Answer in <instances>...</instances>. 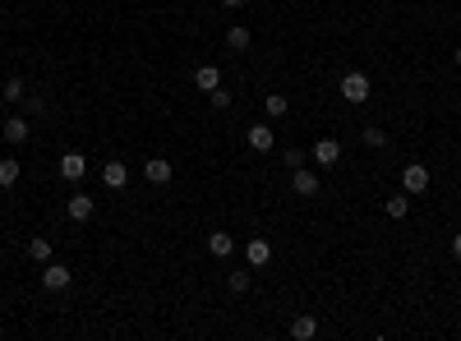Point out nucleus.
<instances>
[{"mask_svg": "<svg viewBox=\"0 0 461 341\" xmlns=\"http://www.w3.org/2000/svg\"><path fill=\"white\" fill-rule=\"evenodd\" d=\"M341 97L351 102V106H360V102H369V78H364L360 69H351V74H341Z\"/></svg>", "mask_w": 461, "mask_h": 341, "instance_id": "1", "label": "nucleus"}, {"mask_svg": "<svg viewBox=\"0 0 461 341\" xmlns=\"http://www.w3.org/2000/svg\"><path fill=\"white\" fill-rule=\"evenodd\" d=\"M401 189H406L411 198H420V194L429 189V166H425V162H411L406 171H401Z\"/></svg>", "mask_w": 461, "mask_h": 341, "instance_id": "2", "label": "nucleus"}, {"mask_svg": "<svg viewBox=\"0 0 461 341\" xmlns=\"http://www.w3.org/2000/svg\"><path fill=\"white\" fill-rule=\"evenodd\" d=\"M291 189H296V194L300 198H314V194H319V176H314V171H309V166H296V171H291Z\"/></svg>", "mask_w": 461, "mask_h": 341, "instance_id": "3", "label": "nucleus"}, {"mask_svg": "<svg viewBox=\"0 0 461 341\" xmlns=\"http://www.w3.org/2000/svg\"><path fill=\"white\" fill-rule=\"evenodd\" d=\"M171 176H176V166L166 162V157H153V162H143V180H148V185H171Z\"/></svg>", "mask_w": 461, "mask_h": 341, "instance_id": "4", "label": "nucleus"}, {"mask_svg": "<svg viewBox=\"0 0 461 341\" xmlns=\"http://www.w3.org/2000/svg\"><path fill=\"white\" fill-rule=\"evenodd\" d=\"M69 281H74V272H69L65 263H46V272H42V291H65Z\"/></svg>", "mask_w": 461, "mask_h": 341, "instance_id": "5", "label": "nucleus"}, {"mask_svg": "<svg viewBox=\"0 0 461 341\" xmlns=\"http://www.w3.org/2000/svg\"><path fill=\"white\" fill-rule=\"evenodd\" d=\"M245 258H249V267H268L273 263V244H268L263 235H254V240L245 244Z\"/></svg>", "mask_w": 461, "mask_h": 341, "instance_id": "6", "label": "nucleus"}, {"mask_svg": "<svg viewBox=\"0 0 461 341\" xmlns=\"http://www.w3.org/2000/svg\"><path fill=\"white\" fill-rule=\"evenodd\" d=\"M102 185H106V189H125V185H130V166H125V162H106V166H102Z\"/></svg>", "mask_w": 461, "mask_h": 341, "instance_id": "7", "label": "nucleus"}, {"mask_svg": "<svg viewBox=\"0 0 461 341\" xmlns=\"http://www.w3.org/2000/svg\"><path fill=\"white\" fill-rule=\"evenodd\" d=\"M65 212H69V217H74V221H88V217H92V212H97V203H92V198H88V194H83V189H78V194H69V203H65Z\"/></svg>", "mask_w": 461, "mask_h": 341, "instance_id": "8", "label": "nucleus"}, {"mask_svg": "<svg viewBox=\"0 0 461 341\" xmlns=\"http://www.w3.org/2000/svg\"><path fill=\"white\" fill-rule=\"evenodd\" d=\"M314 162H319V166H337L341 162V144H337V139H319V144H314Z\"/></svg>", "mask_w": 461, "mask_h": 341, "instance_id": "9", "label": "nucleus"}, {"mask_svg": "<svg viewBox=\"0 0 461 341\" xmlns=\"http://www.w3.org/2000/svg\"><path fill=\"white\" fill-rule=\"evenodd\" d=\"M273 125H249V148L254 153H273Z\"/></svg>", "mask_w": 461, "mask_h": 341, "instance_id": "10", "label": "nucleus"}, {"mask_svg": "<svg viewBox=\"0 0 461 341\" xmlns=\"http://www.w3.org/2000/svg\"><path fill=\"white\" fill-rule=\"evenodd\" d=\"M83 171H88L83 153H65V157H60V176H65V180H83Z\"/></svg>", "mask_w": 461, "mask_h": 341, "instance_id": "11", "label": "nucleus"}, {"mask_svg": "<svg viewBox=\"0 0 461 341\" xmlns=\"http://www.w3.org/2000/svg\"><path fill=\"white\" fill-rule=\"evenodd\" d=\"M291 337H296V341H314V337H319V319H314V314H300V319L291 323Z\"/></svg>", "mask_w": 461, "mask_h": 341, "instance_id": "12", "label": "nucleus"}, {"mask_svg": "<svg viewBox=\"0 0 461 341\" xmlns=\"http://www.w3.org/2000/svg\"><path fill=\"white\" fill-rule=\"evenodd\" d=\"M194 88H203V92L221 88V69H217V65H198V69H194Z\"/></svg>", "mask_w": 461, "mask_h": 341, "instance_id": "13", "label": "nucleus"}, {"mask_svg": "<svg viewBox=\"0 0 461 341\" xmlns=\"http://www.w3.org/2000/svg\"><path fill=\"white\" fill-rule=\"evenodd\" d=\"M23 139H28V120H23V116H10V120H5V144L19 148Z\"/></svg>", "mask_w": 461, "mask_h": 341, "instance_id": "14", "label": "nucleus"}, {"mask_svg": "<svg viewBox=\"0 0 461 341\" xmlns=\"http://www.w3.org/2000/svg\"><path fill=\"white\" fill-rule=\"evenodd\" d=\"M230 249H235V240H230L226 231H212L208 235V253H212V258H230Z\"/></svg>", "mask_w": 461, "mask_h": 341, "instance_id": "15", "label": "nucleus"}, {"mask_svg": "<svg viewBox=\"0 0 461 341\" xmlns=\"http://www.w3.org/2000/svg\"><path fill=\"white\" fill-rule=\"evenodd\" d=\"M383 212H387V217H392V221H401V217H406V212H411V194H406V189H401V194H392V198H387V203H383Z\"/></svg>", "mask_w": 461, "mask_h": 341, "instance_id": "16", "label": "nucleus"}, {"mask_svg": "<svg viewBox=\"0 0 461 341\" xmlns=\"http://www.w3.org/2000/svg\"><path fill=\"white\" fill-rule=\"evenodd\" d=\"M19 176H23V166L14 162V157H5L0 162V189H10V185H19Z\"/></svg>", "mask_w": 461, "mask_h": 341, "instance_id": "17", "label": "nucleus"}, {"mask_svg": "<svg viewBox=\"0 0 461 341\" xmlns=\"http://www.w3.org/2000/svg\"><path fill=\"white\" fill-rule=\"evenodd\" d=\"M249 42H254L249 28H240V23H235V28H226V46H230V51H249Z\"/></svg>", "mask_w": 461, "mask_h": 341, "instance_id": "18", "label": "nucleus"}, {"mask_svg": "<svg viewBox=\"0 0 461 341\" xmlns=\"http://www.w3.org/2000/svg\"><path fill=\"white\" fill-rule=\"evenodd\" d=\"M28 258H37V263H51V240H46V235H33V240H28Z\"/></svg>", "mask_w": 461, "mask_h": 341, "instance_id": "19", "label": "nucleus"}, {"mask_svg": "<svg viewBox=\"0 0 461 341\" xmlns=\"http://www.w3.org/2000/svg\"><path fill=\"white\" fill-rule=\"evenodd\" d=\"M360 139H364V148H387V134L378 130V125H364V130H360Z\"/></svg>", "mask_w": 461, "mask_h": 341, "instance_id": "20", "label": "nucleus"}, {"mask_svg": "<svg viewBox=\"0 0 461 341\" xmlns=\"http://www.w3.org/2000/svg\"><path fill=\"white\" fill-rule=\"evenodd\" d=\"M286 111H291V102H286L282 92H268V116H273V120H282Z\"/></svg>", "mask_w": 461, "mask_h": 341, "instance_id": "21", "label": "nucleus"}, {"mask_svg": "<svg viewBox=\"0 0 461 341\" xmlns=\"http://www.w3.org/2000/svg\"><path fill=\"white\" fill-rule=\"evenodd\" d=\"M0 92H5V102H23V97H28V88H23V78H10V83H5Z\"/></svg>", "mask_w": 461, "mask_h": 341, "instance_id": "22", "label": "nucleus"}, {"mask_svg": "<svg viewBox=\"0 0 461 341\" xmlns=\"http://www.w3.org/2000/svg\"><path fill=\"white\" fill-rule=\"evenodd\" d=\"M249 281H254L249 272H230V295H245V291H249Z\"/></svg>", "mask_w": 461, "mask_h": 341, "instance_id": "23", "label": "nucleus"}, {"mask_svg": "<svg viewBox=\"0 0 461 341\" xmlns=\"http://www.w3.org/2000/svg\"><path fill=\"white\" fill-rule=\"evenodd\" d=\"M208 97H212V106H217V111H230V92L226 88H212Z\"/></svg>", "mask_w": 461, "mask_h": 341, "instance_id": "24", "label": "nucleus"}, {"mask_svg": "<svg viewBox=\"0 0 461 341\" xmlns=\"http://www.w3.org/2000/svg\"><path fill=\"white\" fill-rule=\"evenodd\" d=\"M23 106H28V116H42V111H46V97H37V92H33V97H23Z\"/></svg>", "mask_w": 461, "mask_h": 341, "instance_id": "25", "label": "nucleus"}, {"mask_svg": "<svg viewBox=\"0 0 461 341\" xmlns=\"http://www.w3.org/2000/svg\"><path fill=\"white\" fill-rule=\"evenodd\" d=\"M286 166H291V171H296V166H305V153H300V148H286Z\"/></svg>", "mask_w": 461, "mask_h": 341, "instance_id": "26", "label": "nucleus"}, {"mask_svg": "<svg viewBox=\"0 0 461 341\" xmlns=\"http://www.w3.org/2000/svg\"><path fill=\"white\" fill-rule=\"evenodd\" d=\"M452 258H461V231L452 235Z\"/></svg>", "mask_w": 461, "mask_h": 341, "instance_id": "27", "label": "nucleus"}, {"mask_svg": "<svg viewBox=\"0 0 461 341\" xmlns=\"http://www.w3.org/2000/svg\"><path fill=\"white\" fill-rule=\"evenodd\" d=\"M221 5H226V10H240V5H245V0H221Z\"/></svg>", "mask_w": 461, "mask_h": 341, "instance_id": "28", "label": "nucleus"}, {"mask_svg": "<svg viewBox=\"0 0 461 341\" xmlns=\"http://www.w3.org/2000/svg\"><path fill=\"white\" fill-rule=\"evenodd\" d=\"M457 65H461V46H457Z\"/></svg>", "mask_w": 461, "mask_h": 341, "instance_id": "29", "label": "nucleus"}]
</instances>
